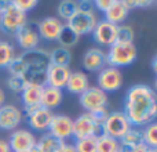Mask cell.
<instances>
[{
	"instance_id": "3957f363",
	"label": "cell",
	"mask_w": 157,
	"mask_h": 152,
	"mask_svg": "<svg viewBox=\"0 0 157 152\" xmlns=\"http://www.w3.org/2000/svg\"><path fill=\"white\" fill-rule=\"evenodd\" d=\"M26 22V14L14 7L11 2H7V6L0 14V29L6 35H15Z\"/></svg>"
},
{
	"instance_id": "277c9868",
	"label": "cell",
	"mask_w": 157,
	"mask_h": 152,
	"mask_svg": "<svg viewBox=\"0 0 157 152\" xmlns=\"http://www.w3.org/2000/svg\"><path fill=\"white\" fill-rule=\"evenodd\" d=\"M130 127L131 123L128 122L127 116L123 112H109V116L106 118L102 126V134L120 140Z\"/></svg>"
},
{
	"instance_id": "7bdbcfd3",
	"label": "cell",
	"mask_w": 157,
	"mask_h": 152,
	"mask_svg": "<svg viewBox=\"0 0 157 152\" xmlns=\"http://www.w3.org/2000/svg\"><path fill=\"white\" fill-rule=\"evenodd\" d=\"M157 57H155V58H153V64H152V66H153V71H155V72H157Z\"/></svg>"
},
{
	"instance_id": "d6986e66",
	"label": "cell",
	"mask_w": 157,
	"mask_h": 152,
	"mask_svg": "<svg viewBox=\"0 0 157 152\" xmlns=\"http://www.w3.org/2000/svg\"><path fill=\"white\" fill-rule=\"evenodd\" d=\"M88 87H90V79L87 74H84L81 71H75L71 72V75H69L65 89L72 94L81 95Z\"/></svg>"
},
{
	"instance_id": "4dcf8cb0",
	"label": "cell",
	"mask_w": 157,
	"mask_h": 152,
	"mask_svg": "<svg viewBox=\"0 0 157 152\" xmlns=\"http://www.w3.org/2000/svg\"><path fill=\"white\" fill-rule=\"evenodd\" d=\"M73 147L76 152H97V137H87V138L76 140Z\"/></svg>"
},
{
	"instance_id": "ee69618b",
	"label": "cell",
	"mask_w": 157,
	"mask_h": 152,
	"mask_svg": "<svg viewBox=\"0 0 157 152\" xmlns=\"http://www.w3.org/2000/svg\"><path fill=\"white\" fill-rule=\"evenodd\" d=\"M24 152H36V150H35V148H32L30 151H24Z\"/></svg>"
},
{
	"instance_id": "e0dca14e",
	"label": "cell",
	"mask_w": 157,
	"mask_h": 152,
	"mask_svg": "<svg viewBox=\"0 0 157 152\" xmlns=\"http://www.w3.org/2000/svg\"><path fill=\"white\" fill-rule=\"evenodd\" d=\"M71 75L69 66H59L50 64L47 68V83L46 86L54 87V89L63 90L66 86V82Z\"/></svg>"
},
{
	"instance_id": "1f68e13d",
	"label": "cell",
	"mask_w": 157,
	"mask_h": 152,
	"mask_svg": "<svg viewBox=\"0 0 157 152\" xmlns=\"http://www.w3.org/2000/svg\"><path fill=\"white\" fill-rule=\"evenodd\" d=\"M7 69H8V72H10V75H17V76L24 75L25 69H26V64H25L22 55L21 54L15 55L14 60L7 65Z\"/></svg>"
},
{
	"instance_id": "ba28073f",
	"label": "cell",
	"mask_w": 157,
	"mask_h": 152,
	"mask_svg": "<svg viewBox=\"0 0 157 152\" xmlns=\"http://www.w3.org/2000/svg\"><path fill=\"white\" fill-rule=\"evenodd\" d=\"M98 19L95 13H87V11H78L68 21V26L71 28L72 30L77 33L78 36H84V35H90L92 33L95 25H97Z\"/></svg>"
},
{
	"instance_id": "ab89813d",
	"label": "cell",
	"mask_w": 157,
	"mask_h": 152,
	"mask_svg": "<svg viewBox=\"0 0 157 152\" xmlns=\"http://www.w3.org/2000/svg\"><path fill=\"white\" fill-rule=\"evenodd\" d=\"M4 101H6V94H4V91H3V89L0 87V106L4 105Z\"/></svg>"
},
{
	"instance_id": "ffe728a7",
	"label": "cell",
	"mask_w": 157,
	"mask_h": 152,
	"mask_svg": "<svg viewBox=\"0 0 157 152\" xmlns=\"http://www.w3.org/2000/svg\"><path fill=\"white\" fill-rule=\"evenodd\" d=\"M128 13L130 10L125 7L123 0H113V4L105 13V19L113 25H121L128 17Z\"/></svg>"
},
{
	"instance_id": "f546056e",
	"label": "cell",
	"mask_w": 157,
	"mask_h": 152,
	"mask_svg": "<svg viewBox=\"0 0 157 152\" xmlns=\"http://www.w3.org/2000/svg\"><path fill=\"white\" fill-rule=\"evenodd\" d=\"M134 36L135 32L130 25H117V30H116V42L120 43H134Z\"/></svg>"
},
{
	"instance_id": "ac0fdd59",
	"label": "cell",
	"mask_w": 157,
	"mask_h": 152,
	"mask_svg": "<svg viewBox=\"0 0 157 152\" xmlns=\"http://www.w3.org/2000/svg\"><path fill=\"white\" fill-rule=\"evenodd\" d=\"M41 93H43V87L39 86H26L24 89V91L21 93V100L25 106V115L30 114L40 106Z\"/></svg>"
},
{
	"instance_id": "d6a6232c",
	"label": "cell",
	"mask_w": 157,
	"mask_h": 152,
	"mask_svg": "<svg viewBox=\"0 0 157 152\" xmlns=\"http://www.w3.org/2000/svg\"><path fill=\"white\" fill-rule=\"evenodd\" d=\"M7 87L14 93H19L21 94L24 91V89L26 87L24 78L22 76H17V75H10L7 79Z\"/></svg>"
},
{
	"instance_id": "8fae6325",
	"label": "cell",
	"mask_w": 157,
	"mask_h": 152,
	"mask_svg": "<svg viewBox=\"0 0 157 152\" xmlns=\"http://www.w3.org/2000/svg\"><path fill=\"white\" fill-rule=\"evenodd\" d=\"M22 111L13 104H4L0 106V129L2 130H15L22 122Z\"/></svg>"
},
{
	"instance_id": "e575fe53",
	"label": "cell",
	"mask_w": 157,
	"mask_h": 152,
	"mask_svg": "<svg viewBox=\"0 0 157 152\" xmlns=\"http://www.w3.org/2000/svg\"><path fill=\"white\" fill-rule=\"evenodd\" d=\"M87 114H88V112H87ZM90 116L92 118V120L95 122V125L99 126V127L102 129V126H103V123H105L106 118L109 116V111H108V108H101V109H97V111L91 112V114H90Z\"/></svg>"
},
{
	"instance_id": "9c48e42d",
	"label": "cell",
	"mask_w": 157,
	"mask_h": 152,
	"mask_svg": "<svg viewBox=\"0 0 157 152\" xmlns=\"http://www.w3.org/2000/svg\"><path fill=\"white\" fill-rule=\"evenodd\" d=\"M14 36H15V40L18 43V46L24 51H30V50L37 49L39 43H40V36H39V32H37V24H33V22H29V21Z\"/></svg>"
},
{
	"instance_id": "484cf974",
	"label": "cell",
	"mask_w": 157,
	"mask_h": 152,
	"mask_svg": "<svg viewBox=\"0 0 157 152\" xmlns=\"http://www.w3.org/2000/svg\"><path fill=\"white\" fill-rule=\"evenodd\" d=\"M119 147V140L112 138L106 134H101L97 137V152H116Z\"/></svg>"
},
{
	"instance_id": "5bb4252c",
	"label": "cell",
	"mask_w": 157,
	"mask_h": 152,
	"mask_svg": "<svg viewBox=\"0 0 157 152\" xmlns=\"http://www.w3.org/2000/svg\"><path fill=\"white\" fill-rule=\"evenodd\" d=\"M83 68L86 71L90 72H97L103 69L108 62H106V53L102 49H98V47H91L90 50H87L83 55Z\"/></svg>"
},
{
	"instance_id": "836d02e7",
	"label": "cell",
	"mask_w": 157,
	"mask_h": 152,
	"mask_svg": "<svg viewBox=\"0 0 157 152\" xmlns=\"http://www.w3.org/2000/svg\"><path fill=\"white\" fill-rule=\"evenodd\" d=\"M11 4H13L14 7L18 8L19 11H22V13L26 14L28 11L33 10V8L39 4V2L37 0H13Z\"/></svg>"
},
{
	"instance_id": "4316f807",
	"label": "cell",
	"mask_w": 157,
	"mask_h": 152,
	"mask_svg": "<svg viewBox=\"0 0 157 152\" xmlns=\"http://www.w3.org/2000/svg\"><path fill=\"white\" fill-rule=\"evenodd\" d=\"M77 10H78L77 2H75V0H62V2L58 3L57 7L58 15L62 19H66V21H69L77 13Z\"/></svg>"
},
{
	"instance_id": "f1b7e54d",
	"label": "cell",
	"mask_w": 157,
	"mask_h": 152,
	"mask_svg": "<svg viewBox=\"0 0 157 152\" xmlns=\"http://www.w3.org/2000/svg\"><path fill=\"white\" fill-rule=\"evenodd\" d=\"M142 138H144V144L146 145V147H149L150 150H156L157 148V125H156V122L145 126V129L142 130Z\"/></svg>"
},
{
	"instance_id": "d590c367",
	"label": "cell",
	"mask_w": 157,
	"mask_h": 152,
	"mask_svg": "<svg viewBox=\"0 0 157 152\" xmlns=\"http://www.w3.org/2000/svg\"><path fill=\"white\" fill-rule=\"evenodd\" d=\"M92 4H94V7H97L99 11L106 13V11L110 8V6L113 4V0H95Z\"/></svg>"
},
{
	"instance_id": "2e32d148",
	"label": "cell",
	"mask_w": 157,
	"mask_h": 152,
	"mask_svg": "<svg viewBox=\"0 0 157 152\" xmlns=\"http://www.w3.org/2000/svg\"><path fill=\"white\" fill-rule=\"evenodd\" d=\"M52 116H54V112L50 111V109L43 108V106H39L37 109H35L33 112L26 115L29 126L36 131L48 130L50 123H51V120H52Z\"/></svg>"
},
{
	"instance_id": "60d3db41",
	"label": "cell",
	"mask_w": 157,
	"mask_h": 152,
	"mask_svg": "<svg viewBox=\"0 0 157 152\" xmlns=\"http://www.w3.org/2000/svg\"><path fill=\"white\" fill-rule=\"evenodd\" d=\"M6 6H7V2H3V0H0V14L3 13V10H4Z\"/></svg>"
},
{
	"instance_id": "74e56055",
	"label": "cell",
	"mask_w": 157,
	"mask_h": 152,
	"mask_svg": "<svg viewBox=\"0 0 157 152\" xmlns=\"http://www.w3.org/2000/svg\"><path fill=\"white\" fill-rule=\"evenodd\" d=\"M130 152H156V150H150V148L146 147L145 144H141V145H136V147H134Z\"/></svg>"
},
{
	"instance_id": "d4e9b609",
	"label": "cell",
	"mask_w": 157,
	"mask_h": 152,
	"mask_svg": "<svg viewBox=\"0 0 157 152\" xmlns=\"http://www.w3.org/2000/svg\"><path fill=\"white\" fill-rule=\"evenodd\" d=\"M58 43L61 44V47H65V49H71V47L76 46L80 40V36L77 35L75 30H72L68 25H63L62 29L59 32V36H58Z\"/></svg>"
},
{
	"instance_id": "9a60e30c",
	"label": "cell",
	"mask_w": 157,
	"mask_h": 152,
	"mask_svg": "<svg viewBox=\"0 0 157 152\" xmlns=\"http://www.w3.org/2000/svg\"><path fill=\"white\" fill-rule=\"evenodd\" d=\"M63 24L57 17H47L43 18L37 24V32L40 39H44L47 42H54L58 39L59 32L62 29Z\"/></svg>"
},
{
	"instance_id": "7c38bea8",
	"label": "cell",
	"mask_w": 157,
	"mask_h": 152,
	"mask_svg": "<svg viewBox=\"0 0 157 152\" xmlns=\"http://www.w3.org/2000/svg\"><path fill=\"white\" fill-rule=\"evenodd\" d=\"M48 133L55 138L65 141L66 138L72 137V133H73V119L69 118L68 115H54L50 123Z\"/></svg>"
},
{
	"instance_id": "7a4b0ae2",
	"label": "cell",
	"mask_w": 157,
	"mask_h": 152,
	"mask_svg": "<svg viewBox=\"0 0 157 152\" xmlns=\"http://www.w3.org/2000/svg\"><path fill=\"white\" fill-rule=\"evenodd\" d=\"M136 57H138V49L134 43L114 42L109 47V51L106 53V62L108 66L120 69L131 65L136 60Z\"/></svg>"
},
{
	"instance_id": "603a6c76",
	"label": "cell",
	"mask_w": 157,
	"mask_h": 152,
	"mask_svg": "<svg viewBox=\"0 0 157 152\" xmlns=\"http://www.w3.org/2000/svg\"><path fill=\"white\" fill-rule=\"evenodd\" d=\"M62 141L58 138H55L54 136H51L50 133L43 134L40 137L39 141H36V152H58Z\"/></svg>"
},
{
	"instance_id": "30bf717a",
	"label": "cell",
	"mask_w": 157,
	"mask_h": 152,
	"mask_svg": "<svg viewBox=\"0 0 157 152\" xmlns=\"http://www.w3.org/2000/svg\"><path fill=\"white\" fill-rule=\"evenodd\" d=\"M10 148L13 152L30 151L36 147V137L26 129H15L10 136Z\"/></svg>"
},
{
	"instance_id": "f35d334b",
	"label": "cell",
	"mask_w": 157,
	"mask_h": 152,
	"mask_svg": "<svg viewBox=\"0 0 157 152\" xmlns=\"http://www.w3.org/2000/svg\"><path fill=\"white\" fill-rule=\"evenodd\" d=\"M0 152H13L10 148V144L6 140H0Z\"/></svg>"
},
{
	"instance_id": "44dd1931",
	"label": "cell",
	"mask_w": 157,
	"mask_h": 152,
	"mask_svg": "<svg viewBox=\"0 0 157 152\" xmlns=\"http://www.w3.org/2000/svg\"><path fill=\"white\" fill-rule=\"evenodd\" d=\"M63 98V93L59 89H54L50 86H44L43 87V93H41V102L40 106L46 109L52 111L54 108H57Z\"/></svg>"
},
{
	"instance_id": "b9f144b4",
	"label": "cell",
	"mask_w": 157,
	"mask_h": 152,
	"mask_svg": "<svg viewBox=\"0 0 157 152\" xmlns=\"http://www.w3.org/2000/svg\"><path fill=\"white\" fill-rule=\"evenodd\" d=\"M130 151H131L130 148H125V147H121V145H120L119 150H117L116 152H130Z\"/></svg>"
},
{
	"instance_id": "4fadbf2b",
	"label": "cell",
	"mask_w": 157,
	"mask_h": 152,
	"mask_svg": "<svg viewBox=\"0 0 157 152\" xmlns=\"http://www.w3.org/2000/svg\"><path fill=\"white\" fill-rule=\"evenodd\" d=\"M116 30L117 25L110 24L106 19H101L97 22L94 30H92V38H94L95 43H98L99 46L110 47L116 42Z\"/></svg>"
},
{
	"instance_id": "8d00e7d4",
	"label": "cell",
	"mask_w": 157,
	"mask_h": 152,
	"mask_svg": "<svg viewBox=\"0 0 157 152\" xmlns=\"http://www.w3.org/2000/svg\"><path fill=\"white\" fill-rule=\"evenodd\" d=\"M58 152H76V150H75L73 144H69V142L62 141V144H61V147H59V150H58Z\"/></svg>"
},
{
	"instance_id": "cb8c5ba5",
	"label": "cell",
	"mask_w": 157,
	"mask_h": 152,
	"mask_svg": "<svg viewBox=\"0 0 157 152\" xmlns=\"http://www.w3.org/2000/svg\"><path fill=\"white\" fill-rule=\"evenodd\" d=\"M48 60H50V64H52V65L69 66V64L72 61V53L69 49L59 46L48 53Z\"/></svg>"
},
{
	"instance_id": "5b68a950",
	"label": "cell",
	"mask_w": 157,
	"mask_h": 152,
	"mask_svg": "<svg viewBox=\"0 0 157 152\" xmlns=\"http://www.w3.org/2000/svg\"><path fill=\"white\" fill-rule=\"evenodd\" d=\"M98 86L103 93H114L123 86V74L120 69L106 65L98 74Z\"/></svg>"
},
{
	"instance_id": "83f0119b",
	"label": "cell",
	"mask_w": 157,
	"mask_h": 152,
	"mask_svg": "<svg viewBox=\"0 0 157 152\" xmlns=\"http://www.w3.org/2000/svg\"><path fill=\"white\" fill-rule=\"evenodd\" d=\"M15 57V49L7 40H0V68H7V65Z\"/></svg>"
},
{
	"instance_id": "8992f818",
	"label": "cell",
	"mask_w": 157,
	"mask_h": 152,
	"mask_svg": "<svg viewBox=\"0 0 157 152\" xmlns=\"http://www.w3.org/2000/svg\"><path fill=\"white\" fill-rule=\"evenodd\" d=\"M102 134V129L95 125L90 114L84 112L73 120V133L72 137L76 140L87 138V137H98Z\"/></svg>"
},
{
	"instance_id": "52a82bcc",
	"label": "cell",
	"mask_w": 157,
	"mask_h": 152,
	"mask_svg": "<svg viewBox=\"0 0 157 152\" xmlns=\"http://www.w3.org/2000/svg\"><path fill=\"white\" fill-rule=\"evenodd\" d=\"M80 104L88 114L101 108H106L108 105V94L103 93L99 87L90 86L83 94L80 95Z\"/></svg>"
},
{
	"instance_id": "6da1fadb",
	"label": "cell",
	"mask_w": 157,
	"mask_h": 152,
	"mask_svg": "<svg viewBox=\"0 0 157 152\" xmlns=\"http://www.w3.org/2000/svg\"><path fill=\"white\" fill-rule=\"evenodd\" d=\"M128 122L134 127L147 126L157 116L156 93L150 86L138 83L127 90L124 98V112Z\"/></svg>"
},
{
	"instance_id": "7402d4cb",
	"label": "cell",
	"mask_w": 157,
	"mask_h": 152,
	"mask_svg": "<svg viewBox=\"0 0 157 152\" xmlns=\"http://www.w3.org/2000/svg\"><path fill=\"white\" fill-rule=\"evenodd\" d=\"M119 144L121 145V147L130 148V150H132V148L136 147V145L144 144V138H142V129L131 126V127L127 130V133L120 138Z\"/></svg>"
}]
</instances>
